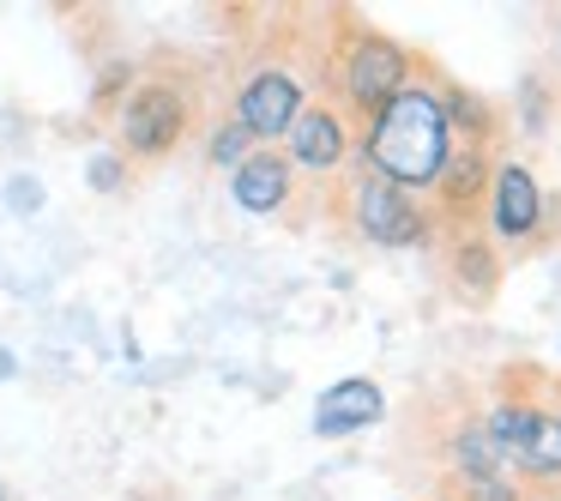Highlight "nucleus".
Returning a JSON list of instances; mask_svg holds the SVG:
<instances>
[{"instance_id":"nucleus-14","label":"nucleus","mask_w":561,"mask_h":501,"mask_svg":"<svg viewBox=\"0 0 561 501\" xmlns=\"http://www.w3.org/2000/svg\"><path fill=\"white\" fill-rule=\"evenodd\" d=\"M91 187H122V158H91Z\"/></svg>"},{"instance_id":"nucleus-3","label":"nucleus","mask_w":561,"mask_h":501,"mask_svg":"<svg viewBox=\"0 0 561 501\" xmlns=\"http://www.w3.org/2000/svg\"><path fill=\"white\" fill-rule=\"evenodd\" d=\"M411 86V49L392 43L387 31H368V25H351L339 43V91L356 115H375L392 91Z\"/></svg>"},{"instance_id":"nucleus-1","label":"nucleus","mask_w":561,"mask_h":501,"mask_svg":"<svg viewBox=\"0 0 561 501\" xmlns=\"http://www.w3.org/2000/svg\"><path fill=\"white\" fill-rule=\"evenodd\" d=\"M453 146L459 139H453L447 110H440V86L411 79L363 122L356 158H363V175H380V182L404 187V194H428L440 182V170H447Z\"/></svg>"},{"instance_id":"nucleus-10","label":"nucleus","mask_w":561,"mask_h":501,"mask_svg":"<svg viewBox=\"0 0 561 501\" xmlns=\"http://www.w3.org/2000/svg\"><path fill=\"white\" fill-rule=\"evenodd\" d=\"M290 175L296 170L278 158V151H248V158L230 170V200L242 212H254V218L284 212V200H290Z\"/></svg>"},{"instance_id":"nucleus-8","label":"nucleus","mask_w":561,"mask_h":501,"mask_svg":"<svg viewBox=\"0 0 561 501\" xmlns=\"http://www.w3.org/2000/svg\"><path fill=\"white\" fill-rule=\"evenodd\" d=\"M278 158L290 163V170L332 175V170H344V158H356V146H351V127H344V115L332 110V103H302V115L290 122Z\"/></svg>"},{"instance_id":"nucleus-4","label":"nucleus","mask_w":561,"mask_h":501,"mask_svg":"<svg viewBox=\"0 0 561 501\" xmlns=\"http://www.w3.org/2000/svg\"><path fill=\"white\" fill-rule=\"evenodd\" d=\"M344 218H351V230L375 248H416L435 230L423 200L392 187V182H380V175H356V182L344 187Z\"/></svg>"},{"instance_id":"nucleus-9","label":"nucleus","mask_w":561,"mask_h":501,"mask_svg":"<svg viewBox=\"0 0 561 501\" xmlns=\"http://www.w3.org/2000/svg\"><path fill=\"white\" fill-rule=\"evenodd\" d=\"M380 417H387V392H380V380L344 375V380H332V387L314 399V435L320 441H344V435L375 429Z\"/></svg>"},{"instance_id":"nucleus-7","label":"nucleus","mask_w":561,"mask_h":501,"mask_svg":"<svg viewBox=\"0 0 561 501\" xmlns=\"http://www.w3.org/2000/svg\"><path fill=\"white\" fill-rule=\"evenodd\" d=\"M302 86H296L290 67H260V73L242 79V91H236V127H242L248 139H284L290 134V122L302 115Z\"/></svg>"},{"instance_id":"nucleus-17","label":"nucleus","mask_w":561,"mask_h":501,"mask_svg":"<svg viewBox=\"0 0 561 501\" xmlns=\"http://www.w3.org/2000/svg\"><path fill=\"white\" fill-rule=\"evenodd\" d=\"M0 501H7V489H0Z\"/></svg>"},{"instance_id":"nucleus-5","label":"nucleus","mask_w":561,"mask_h":501,"mask_svg":"<svg viewBox=\"0 0 561 501\" xmlns=\"http://www.w3.org/2000/svg\"><path fill=\"white\" fill-rule=\"evenodd\" d=\"M187 134V91L170 79H146V86L127 91L122 103V146L134 158H163L175 151V139Z\"/></svg>"},{"instance_id":"nucleus-15","label":"nucleus","mask_w":561,"mask_h":501,"mask_svg":"<svg viewBox=\"0 0 561 501\" xmlns=\"http://www.w3.org/2000/svg\"><path fill=\"white\" fill-rule=\"evenodd\" d=\"M7 194H13V206H19V212H37V206H43V187L31 182V175H19V182L7 187Z\"/></svg>"},{"instance_id":"nucleus-2","label":"nucleus","mask_w":561,"mask_h":501,"mask_svg":"<svg viewBox=\"0 0 561 501\" xmlns=\"http://www.w3.org/2000/svg\"><path fill=\"white\" fill-rule=\"evenodd\" d=\"M483 435L495 447L507 477H531V483H561V405L537 399H501L483 417Z\"/></svg>"},{"instance_id":"nucleus-12","label":"nucleus","mask_w":561,"mask_h":501,"mask_svg":"<svg viewBox=\"0 0 561 501\" xmlns=\"http://www.w3.org/2000/svg\"><path fill=\"white\" fill-rule=\"evenodd\" d=\"M459 254H453V272H459L465 296H489L495 291V260H489V248L477 242V236H465V242H453Z\"/></svg>"},{"instance_id":"nucleus-6","label":"nucleus","mask_w":561,"mask_h":501,"mask_svg":"<svg viewBox=\"0 0 561 501\" xmlns=\"http://www.w3.org/2000/svg\"><path fill=\"white\" fill-rule=\"evenodd\" d=\"M483 212H489V230H495L501 242H531V236L543 230L549 194L537 187V175L525 170L519 158H501V163H489Z\"/></svg>"},{"instance_id":"nucleus-11","label":"nucleus","mask_w":561,"mask_h":501,"mask_svg":"<svg viewBox=\"0 0 561 501\" xmlns=\"http://www.w3.org/2000/svg\"><path fill=\"white\" fill-rule=\"evenodd\" d=\"M483 187H489L483 146H453L447 170H440V182L428 187V194H435L440 212H465V206H477V200H483Z\"/></svg>"},{"instance_id":"nucleus-13","label":"nucleus","mask_w":561,"mask_h":501,"mask_svg":"<svg viewBox=\"0 0 561 501\" xmlns=\"http://www.w3.org/2000/svg\"><path fill=\"white\" fill-rule=\"evenodd\" d=\"M248 146H254V139H248L242 127L230 122V127H218V134H211V151H206V158L218 163V170H236V163L248 158Z\"/></svg>"},{"instance_id":"nucleus-16","label":"nucleus","mask_w":561,"mask_h":501,"mask_svg":"<svg viewBox=\"0 0 561 501\" xmlns=\"http://www.w3.org/2000/svg\"><path fill=\"white\" fill-rule=\"evenodd\" d=\"M13 368H19V363H13V351H0V380L13 375Z\"/></svg>"}]
</instances>
